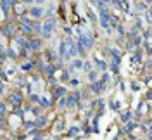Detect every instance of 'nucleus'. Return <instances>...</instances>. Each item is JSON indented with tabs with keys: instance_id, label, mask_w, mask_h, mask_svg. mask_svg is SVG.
I'll return each instance as SVG.
<instances>
[{
	"instance_id": "obj_1",
	"label": "nucleus",
	"mask_w": 152,
	"mask_h": 140,
	"mask_svg": "<svg viewBox=\"0 0 152 140\" xmlns=\"http://www.w3.org/2000/svg\"><path fill=\"white\" fill-rule=\"evenodd\" d=\"M52 28H54V18H48L47 23L43 24V35H45V37H48V35L52 33Z\"/></svg>"
},
{
	"instance_id": "obj_2",
	"label": "nucleus",
	"mask_w": 152,
	"mask_h": 140,
	"mask_svg": "<svg viewBox=\"0 0 152 140\" xmlns=\"http://www.w3.org/2000/svg\"><path fill=\"white\" fill-rule=\"evenodd\" d=\"M29 14H31L33 18H42V16H43V9H42V7H31V9H29Z\"/></svg>"
},
{
	"instance_id": "obj_3",
	"label": "nucleus",
	"mask_w": 152,
	"mask_h": 140,
	"mask_svg": "<svg viewBox=\"0 0 152 140\" xmlns=\"http://www.w3.org/2000/svg\"><path fill=\"white\" fill-rule=\"evenodd\" d=\"M0 5H2L4 12H7L9 10V5H12V4H10V0H0Z\"/></svg>"
},
{
	"instance_id": "obj_4",
	"label": "nucleus",
	"mask_w": 152,
	"mask_h": 140,
	"mask_svg": "<svg viewBox=\"0 0 152 140\" xmlns=\"http://www.w3.org/2000/svg\"><path fill=\"white\" fill-rule=\"evenodd\" d=\"M121 4V7H123L124 10H128L130 9V4H128V0H118V5Z\"/></svg>"
},
{
	"instance_id": "obj_5",
	"label": "nucleus",
	"mask_w": 152,
	"mask_h": 140,
	"mask_svg": "<svg viewBox=\"0 0 152 140\" xmlns=\"http://www.w3.org/2000/svg\"><path fill=\"white\" fill-rule=\"evenodd\" d=\"M33 2H37V4H43L45 0H33Z\"/></svg>"
},
{
	"instance_id": "obj_6",
	"label": "nucleus",
	"mask_w": 152,
	"mask_h": 140,
	"mask_svg": "<svg viewBox=\"0 0 152 140\" xmlns=\"http://www.w3.org/2000/svg\"><path fill=\"white\" fill-rule=\"evenodd\" d=\"M135 2H142V0H135Z\"/></svg>"
}]
</instances>
